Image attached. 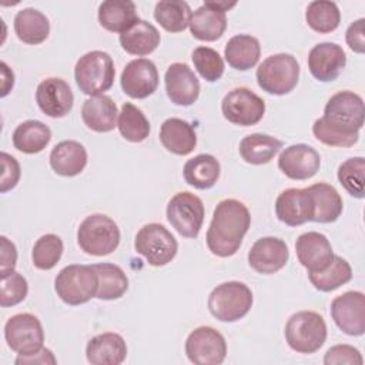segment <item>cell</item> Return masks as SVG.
Returning <instances> with one entry per match:
<instances>
[{
	"mask_svg": "<svg viewBox=\"0 0 365 365\" xmlns=\"http://www.w3.org/2000/svg\"><path fill=\"white\" fill-rule=\"evenodd\" d=\"M364 100L354 91H338L325 104L324 115L315 120L312 133L329 147H352L364 125Z\"/></svg>",
	"mask_w": 365,
	"mask_h": 365,
	"instance_id": "cell-1",
	"label": "cell"
},
{
	"mask_svg": "<svg viewBox=\"0 0 365 365\" xmlns=\"http://www.w3.org/2000/svg\"><path fill=\"white\" fill-rule=\"evenodd\" d=\"M251 225V214L247 205L235 198H227L217 204L207 231L208 250L221 258L234 255Z\"/></svg>",
	"mask_w": 365,
	"mask_h": 365,
	"instance_id": "cell-2",
	"label": "cell"
},
{
	"mask_svg": "<svg viewBox=\"0 0 365 365\" xmlns=\"http://www.w3.org/2000/svg\"><path fill=\"white\" fill-rule=\"evenodd\" d=\"M115 77L114 61L111 56L101 50H93L81 56L74 67V78L87 96H100L110 90Z\"/></svg>",
	"mask_w": 365,
	"mask_h": 365,
	"instance_id": "cell-3",
	"label": "cell"
},
{
	"mask_svg": "<svg viewBox=\"0 0 365 365\" xmlns=\"http://www.w3.org/2000/svg\"><path fill=\"white\" fill-rule=\"evenodd\" d=\"M57 297L67 305H81L97 295L98 275L93 265L71 264L64 267L54 279Z\"/></svg>",
	"mask_w": 365,
	"mask_h": 365,
	"instance_id": "cell-4",
	"label": "cell"
},
{
	"mask_svg": "<svg viewBox=\"0 0 365 365\" xmlns=\"http://www.w3.org/2000/svg\"><path fill=\"white\" fill-rule=\"evenodd\" d=\"M120 228L106 214L86 217L77 230L78 247L88 255L104 257L117 250L120 244Z\"/></svg>",
	"mask_w": 365,
	"mask_h": 365,
	"instance_id": "cell-5",
	"label": "cell"
},
{
	"mask_svg": "<svg viewBox=\"0 0 365 365\" xmlns=\"http://www.w3.org/2000/svg\"><path fill=\"white\" fill-rule=\"evenodd\" d=\"M252 301V292L248 285L240 281H228L211 291L208 309L221 322H235L248 314Z\"/></svg>",
	"mask_w": 365,
	"mask_h": 365,
	"instance_id": "cell-6",
	"label": "cell"
},
{
	"mask_svg": "<svg viewBox=\"0 0 365 365\" xmlns=\"http://www.w3.org/2000/svg\"><path fill=\"white\" fill-rule=\"evenodd\" d=\"M258 86L274 96L288 94L299 78V64L292 54L278 53L267 57L257 68Z\"/></svg>",
	"mask_w": 365,
	"mask_h": 365,
	"instance_id": "cell-7",
	"label": "cell"
},
{
	"mask_svg": "<svg viewBox=\"0 0 365 365\" xmlns=\"http://www.w3.org/2000/svg\"><path fill=\"white\" fill-rule=\"evenodd\" d=\"M285 339L292 351L314 354L327 339V324L318 312L299 311L287 321Z\"/></svg>",
	"mask_w": 365,
	"mask_h": 365,
	"instance_id": "cell-8",
	"label": "cell"
},
{
	"mask_svg": "<svg viewBox=\"0 0 365 365\" xmlns=\"http://www.w3.org/2000/svg\"><path fill=\"white\" fill-rule=\"evenodd\" d=\"M134 248L147 259L150 265L164 267L175 258L178 242L164 225L150 222L141 227L137 232Z\"/></svg>",
	"mask_w": 365,
	"mask_h": 365,
	"instance_id": "cell-9",
	"label": "cell"
},
{
	"mask_svg": "<svg viewBox=\"0 0 365 365\" xmlns=\"http://www.w3.org/2000/svg\"><path fill=\"white\" fill-rule=\"evenodd\" d=\"M167 220L185 238H197L204 221V204L190 191L177 192L167 204Z\"/></svg>",
	"mask_w": 365,
	"mask_h": 365,
	"instance_id": "cell-10",
	"label": "cell"
},
{
	"mask_svg": "<svg viewBox=\"0 0 365 365\" xmlns=\"http://www.w3.org/2000/svg\"><path fill=\"white\" fill-rule=\"evenodd\" d=\"M4 339L19 355H33L43 348L44 331L40 319L29 312L10 317L4 325Z\"/></svg>",
	"mask_w": 365,
	"mask_h": 365,
	"instance_id": "cell-11",
	"label": "cell"
},
{
	"mask_svg": "<svg viewBox=\"0 0 365 365\" xmlns=\"http://www.w3.org/2000/svg\"><path fill=\"white\" fill-rule=\"evenodd\" d=\"M221 111L225 120L235 125L250 127L259 123L265 113L264 100L247 87L230 90L222 101Z\"/></svg>",
	"mask_w": 365,
	"mask_h": 365,
	"instance_id": "cell-12",
	"label": "cell"
},
{
	"mask_svg": "<svg viewBox=\"0 0 365 365\" xmlns=\"http://www.w3.org/2000/svg\"><path fill=\"white\" fill-rule=\"evenodd\" d=\"M185 354L195 365H220L227 356V342L212 327H198L185 339Z\"/></svg>",
	"mask_w": 365,
	"mask_h": 365,
	"instance_id": "cell-13",
	"label": "cell"
},
{
	"mask_svg": "<svg viewBox=\"0 0 365 365\" xmlns=\"http://www.w3.org/2000/svg\"><path fill=\"white\" fill-rule=\"evenodd\" d=\"M331 317L346 335L359 336L365 332V295L361 291H348L331 302Z\"/></svg>",
	"mask_w": 365,
	"mask_h": 365,
	"instance_id": "cell-14",
	"label": "cell"
},
{
	"mask_svg": "<svg viewBox=\"0 0 365 365\" xmlns=\"http://www.w3.org/2000/svg\"><path fill=\"white\" fill-rule=\"evenodd\" d=\"M120 84L131 98H145L158 87V71L148 58L131 60L123 70Z\"/></svg>",
	"mask_w": 365,
	"mask_h": 365,
	"instance_id": "cell-15",
	"label": "cell"
},
{
	"mask_svg": "<svg viewBox=\"0 0 365 365\" xmlns=\"http://www.w3.org/2000/svg\"><path fill=\"white\" fill-rule=\"evenodd\" d=\"M36 101L46 115L60 118L71 111L74 96L68 83L63 78L48 77L37 86Z\"/></svg>",
	"mask_w": 365,
	"mask_h": 365,
	"instance_id": "cell-16",
	"label": "cell"
},
{
	"mask_svg": "<svg viewBox=\"0 0 365 365\" xmlns=\"http://www.w3.org/2000/svg\"><path fill=\"white\" fill-rule=\"evenodd\" d=\"M298 261L308 272H321L329 267L334 259V251L329 240L317 231L301 234L295 242Z\"/></svg>",
	"mask_w": 365,
	"mask_h": 365,
	"instance_id": "cell-17",
	"label": "cell"
},
{
	"mask_svg": "<svg viewBox=\"0 0 365 365\" xmlns=\"http://www.w3.org/2000/svg\"><path fill=\"white\" fill-rule=\"evenodd\" d=\"M289 258L288 245L277 237L257 240L248 251L250 267L259 274H274L285 267Z\"/></svg>",
	"mask_w": 365,
	"mask_h": 365,
	"instance_id": "cell-18",
	"label": "cell"
},
{
	"mask_svg": "<svg viewBox=\"0 0 365 365\" xmlns=\"http://www.w3.org/2000/svg\"><path fill=\"white\" fill-rule=\"evenodd\" d=\"M319 165L318 151L307 144H292L278 157V168L291 180H308L318 173Z\"/></svg>",
	"mask_w": 365,
	"mask_h": 365,
	"instance_id": "cell-19",
	"label": "cell"
},
{
	"mask_svg": "<svg viewBox=\"0 0 365 365\" xmlns=\"http://www.w3.org/2000/svg\"><path fill=\"white\" fill-rule=\"evenodd\" d=\"M165 91L171 103L177 106H191L200 96V81L185 63H173L165 76Z\"/></svg>",
	"mask_w": 365,
	"mask_h": 365,
	"instance_id": "cell-20",
	"label": "cell"
},
{
	"mask_svg": "<svg viewBox=\"0 0 365 365\" xmlns=\"http://www.w3.org/2000/svg\"><path fill=\"white\" fill-rule=\"evenodd\" d=\"M346 64V54L336 43H319L308 54V68L319 81H334Z\"/></svg>",
	"mask_w": 365,
	"mask_h": 365,
	"instance_id": "cell-21",
	"label": "cell"
},
{
	"mask_svg": "<svg viewBox=\"0 0 365 365\" xmlns=\"http://www.w3.org/2000/svg\"><path fill=\"white\" fill-rule=\"evenodd\" d=\"M277 218L289 225L297 227L307 221H312L314 205L307 188L284 190L275 201Z\"/></svg>",
	"mask_w": 365,
	"mask_h": 365,
	"instance_id": "cell-22",
	"label": "cell"
},
{
	"mask_svg": "<svg viewBox=\"0 0 365 365\" xmlns=\"http://www.w3.org/2000/svg\"><path fill=\"white\" fill-rule=\"evenodd\" d=\"M86 356L93 365H118L127 356V344L115 332L98 334L87 342Z\"/></svg>",
	"mask_w": 365,
	"mask_h": 365,
	"instance_id": "cell-23",
	"label": "cell"
},
{
	"mask_svg": "<svg viewBox=\"0 0 365 365\" xmlns=\"http://www.w3.org/2000/svg\"><path fill=\"white\" fill-rule=\"evenodd\" d=\"M188 27L197 40L215 41L227 29V16L222 10L215 9L210 1H205L191 13Z\"/></svg>",
	"mask_w": 365,
	"mask_h": 365,
	"instance_id": "cell-24",
	"label": "cell"
},
{
	"mask_svg": "<svg viewBox=\"0 0 365 365\" xmlns=\"http://www.w3.org/2000/svg\"><path fill=\"white\" fill-rule=\"evenodd\" d=\"M117 106L111 97L100 94L87 98L81 107L83 123L96 133H108L117 127Z\"/></svg>",
	"mask_w": 365,
	"mask_h": 365,
	"instance_id": "cell-25",
	"label": "cell"
},
{
	"mask_svg": "<svg viewBox=\"0 0 365 365\" xmlns=\"http://www.w3.org/2000/svg\"><path fill=\"white\" fill-rule=\"evenodd\" d=\"M160 141L175 155H188L197 145L194 127L182 118H167L160 127Z\"/></svg>",
	"mask_w": 365,
	"mask_h": 365,
	"instance_id": "cell-26",
	"label": "cell"
},
{
	"mask_svg": "<svg viewBox=\"0 0 365 365\" xmlns=\"http://www.w3.org/2000/svg\"><path fill=\"white\" fill-rule=\"evenodd\" d=\"M50 165L58 175L74 177L86 168L87 151L78 141H61L56 144L50 153Z\"/></svg>",
	"mask_w": 365,
	"mask_h": 365,
	"instance_id": "cell-27",
	"label": "cell"
},
{
	"mask_svg": "<svg viewBox=\"0 0 365 365\" xmlns=\"http://www.w3.org/2000/svg\"><path fill=\"white\" fill-rule=\"evenodd\" d=\"M307 191L311 195L314 205V217L315 222H334L342 214V198L336 188L327 182H317L307 187Z\"/></svg>",
	"mask_w": 365,
	"mask_h": 365,
	"instance_id": "cell-28",
	"label": "cell"
},
{
	"mask_svg": "<svg viewBox=\"0 0 365 365\" xmlns=\"http://www.w3.org/2000/svg\"><path fill=\"white\" fill-rule=\"evenodd\" d=\"M137 7L130 0H107L98 6V21L111 33H124L138 21Z\"/></svg>",
	"mask_w": 365,
	"mask_h": 365,
	"instance_id": "cell-29",
	"label": "cell"
},
{
	"mask_svg": "<svg viewBox=\"0 0 365 365\" xmlns=\"http://www.w3.org/2000/svg\"><path fill=\"white\" fill-rule=\"evenodd\" d=\"M120 44L124 51L133 56H147L160 44V33L151 23L138 20L128 30L120 34Z\"/></svg>",
	"mask_w": 365,
	"mask_h": 365,
	"instance_id": "cell-30",
	"label": "cell"
},
{
	"mask_svg": "<svg viewBox=\"0 0 365 365\" xmlns=\"http://www.w3.org/2000/svg\"><path fill=\"white\" fill-rule=\"evenodd\" d=\"M261 54V46L258 38L250 34H237L231 37L224 48V57L227 63L240 71L252 68Z\"/></svg>",
	"mask_w": 365,
	"mask_h": 365,
	"instance_id": "cell-31",
	"label": "cell"
},
{
	"mask_svg": "<svg viewBox=\"0 0 365 365\" xmlns=\"http://www.w3.org/2000/svg\"><path fill=\"white\" fill-rule=\"evenodd\" d=\"M220 163L211 154H198L184 164L182 174L187 184L198 190H208L215 185L220 177Z\"/></svg>",
	"mask_w": 365,
	"mask_h": 365,
	"instance_id": "cell-32",
	"label": "cell"
},
{
	"mask_svg": "<svg viewBox=\"0 0 365 365\" xmlns=\"http://www.w3.org/2000/svg\"><path fill=\"white\" fill-rule=\"evenodd\" d=\"M14 33L26 44H40L48 37V19L36 9H23L14 17Z\"/></svg>",
	"mask_w": 365,
	"mask_h": 365,
	"instance_id": "cell-33",
	"label": "cell"
},
{
	"mask_svg": "<svg viewBox=\"0 0 365 365\" xmlns=\"http://www.w3.org/2000/svg\"><path fill=\"white\" fill-rule=\"evenodd\" d=\"M50 140V128L38 120L23 121L13 131V145L24 154H37L43 151Z\"/></svg>",
	"mask_w": 365,
	"mask_h": 365,
	"instance_id": "cell-34",
	"label": "cell"
},
{
	"mask_svg": "<svg viewBox=\"0 0 365 365\" xmlns=\"http://www.w3.org/2000/svg\"><path fill=\"white\" fill-rule=\"evenodd\" d=\"M282 148V141L268 134H250L240 143V155L248 164L261 165L269 163Z\"/></svg>",
	"mask_w": 365,
	"mask_h": 365,
	"instance_id": "cell-35",
	"label": "cell"
},
{
	"mask_svg": "<svg viewBox=\"0 0 365 365\" xmlns=\"http://www.w3.org/2000/svg\"><path fill=\"white\" fill-rule=\"evenodd\" d=\"M98 275V289L96 298L103 301H113L121 298L128 289V278L125 272L115 264L101 262L94 264Z\"/></svg>",
	"mask_w": 365,
	"mask_h": 365,
	"instance_id": "cell-36",
	"label": "cell"
},
{
	"mask_svg": "<svg viewBox=\"0 0 365 365\" xmlns=\"http://www.w3.org/2000/svg\"><path fill=\"white\" fill-rule=\"evenodd\" d=\"M191 9L182 0H163L154 7V19L160 26L170 33H180L188 27Z\"/></svg>",
	"mask_w": 365,
	"mask_h": 365,
	"instance_id": "cell-37",
	"label": "cell"
},
{
	"mask_svg": "<svg viewBox=\"0 0 365 365\" xmlns=\"http://www.w3.org/2000/svg\"><path fill=\"white\" fill-rule=\"evenodd\" d=\"M117 127L120 134L131 143H141L150 134V123L145 114L131 103H124L118 113Z\"/></svg>",
	"mask_w": 365,
	"mask_h": 365,
	"instance_id": "cell-38",
	"label": "cell"
},
{
	"mask_svg": "<svg viewBox=\"0 0 365 365\" xmlns=\"http://www.w3.org/2000/svg\"><path fill=\"white\" fill-rule=\"evenodd\" d=\"M308 278L318 291L329 292L351 281L352 268L346 259L334 255V259L327 269L321 272H308Z\"/></svg>",
	"mask_w": 365,
	"mask_h": 365,
	"instance_id": "cell-39",
	"label": "cell"
},
{
	"mask_svg": "<svg viewBox=\"0 0 365 365\" xmlns=\"http://www.w3.org/2000/svg\"><path fill=\"white\" fill-rule=\"evenodd\" d=\"M305 20L314 31L325 34L336 30L341 21V13L334 1L317 0L308 4Z\"/></svg>",
	"mask_w": 365,
	"mask_h": 365,
	"instance_id": "cell-40",
	"label": "cell"
},
{
	"mask_svg": "<svg viewBox=\"0 0 365 365\" xmlns=\"http://www.w3.org/2000/svg\"><path fill=\"white\" fill-rule=\"evenodd\" d=\"M63 241L56 234L41 235L31 251V259L36 268L48 271L57 265L63 255Z\"/></svg>",
	"mask_w": 365,
	"mask_h": 365,
	"instance_id": "cell-41",
	"label": "cell"
},
{
	"mask_svg": "<svg viewBox=\"0 0 365 365\" xmlns=\"http://www.w3.org/2000/svg\"><path fill=\"white\" fill-rule=\"evenodd\" d=\"M338 180L345 191L355 197L364 198V181H365V158L352 157L345 160L338 167Z\"/></svg>",
	"mask_w": 365,
	"mask_h": 365,
	"instance_id": "cell-42",
	"label": "cell"
},
{
	"mask_svg": "<svg viewBox=\"0 0 365 365\" xmlns=\"http://www.w3.org/2000/svg\"><path fill=\"white\" fill-rule=\"evenodd\" d=\"M191 58H192L195 70L205 81L214 83L222 77L224 60L218 54V51H215L214 48L200 46V47L194 48Z\"/></svg>",
	"mask_w": 365,
	"mask_h": 365,
	"instance_id": "cell-43",
	"label": "cell"
},
{
	"mask_svg": "<svg viewBox=\"0 0 365 365\" xmlns=\"http://www.w3.org/2000/svg\"><path fill=\"white\" fill-rule=\"evenodd\" d=\"M29 292L27 279L20 274L13 271L7 277L1 278V289H0V305L3 308L14 307L24 301Z\"/></svg>",
	"mask_w": 365,
	"mask_h": 365,
	"instance_id": "cell-44",
	"label": "cell"
},
{
	"mask_svg": "<svg viewBox=\"0 0 365 365\" xmlns=\"http://www.w3.org/2000/svg\"><path fill=\"white\" fill-rule=\"evenodd\" d=\"M325 365H362L364 359L361 352L351 345H335L329 348L324 356Z\"/></svg>",
	"mask_w": 365,
	"mask_h": 365,
	"instance_id": "cell-45",
	"label": "cell"
},
{
	"mask_svg": "<svg viewBox=\"0 0 365 365\" xmlns=\"http://www.w3.org/2000/svg\"><path fill=\"white\" fill-rule=\"evenodd\" d=\"M0 160H1V170H3L1 178H0V191L7 192L9 190L14 188L20 180V164L13 155L4 151L0 154Z\"/></svg>",
	"mask_w": 365,
	"mask_h": 365,
	"instance_id": "cell-46",
	"label": "cell"
},
{
	"mask_svg": "<svg viewBox=\"0 0 365 365\" xmlns=\"http://www.w3.org/2000/svg\"><path fill=\"white\" fill-rule=\"evenodd\" d=\"M1 241V264H0V275L7 277L11 274L16 268V261H17V250L16 245L4 235L0 237Z\"/></svg>",
	"mask_w": 365,
	"mask_h": 365,
	"instance_id": "cell-47",
	"label": "cell"
},
{
	"mask_svg": "<svg viewBox=\"0 0 365 365\" xmlns=\"http://www.w3.org/2000/svg\"><path fill=\"white\" fill-rule=\"evenodd\" d=\"M364 19H358L356 21H354L345 34V40L346 44L349 46V48L358 54H362L365 51V31H364Z\"/></svg>",
	"mask_w": 365,
	"mask_h": 365,
	"instance_id": "cell-48",
	"label": "cell"
},
{
	"mask_svg": "<svg viewBox=\"0 0 365 365\" xmlns=\"http://www.w3.org/2000/svg\"><path fill=\"white\" fill-rule=\"evenodd\" d=\"M14 362H16V365H33V364H41V365L51 364V365H54V364H57V359L48 348L43 346L38 352H36L33 355H19Z\"/></svg>",
	"mask_w": 365,
	"mask_h": 365,
	"instance_id": "cell-49",
	"label": "cell"
},
{
	"mask_svg": "<svg viewBox=\"0 0 365 365\" xmlns=\"http://www.w3.org/2000/svg\"><path fill=\"white\" fill-rule=\"evenodd\" d=\"M0 67H1V97L7 96L9 91L13 88V84H14V74L13 71L7 67V64L4 61L0 63Z\"/></svg>",
	"mask_w": 365,
	"mask_h": 365,
	"instance_id": "cell-50",
	"label": "cell"
}]
</instances>
